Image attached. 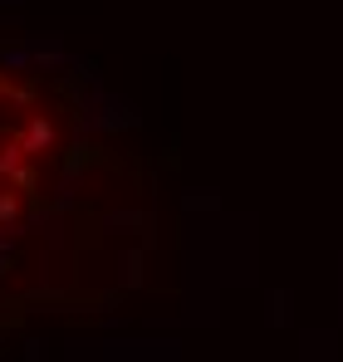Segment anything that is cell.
Returning a JSON list of instances; mask_svg holds the SVG:
<instances>
[{
  "label": "cell",
  "instance_id": "cell-1",
  "mask_svg": "<svg viewBox=\"0 0 343 362\" xmlns=\"http://www.w3.org/2000/svg\"><path fill=\"white\" fill-rule=\"evenodd\" d=\"M0 177L10 181L15 191H35V167H30V152H25L15 137L0 147Z\"/></svg>",
  "mask_w": 343,
  "mask_h": 362
},
{
  "label": "cell",
  "instance_id": "cell-2",
  "mask_svg": "<svg viewBox=\"0 0 343 362\" xmlns=\"http://www.w3.org/2000/svg\"><path fill=\"white\" fill-rule=\"evenodd\" d=\"M15 142H20V147H25L30 157H40V152H55L59 127H55L50 118H45V113H35V118H30L25 127H20V132H15Z\"/></svg>",
  "mask_w": 343,
  "mask_h": 362
},
{
  "label": "cell",
  "instance_id": "cell-3",
  "mask_svg": "<svg viewBox=\"0 0 343 362\" xmlns=\"http://www.w3.org/2000/svg\"><path fill=\"white\" fill-rule=\"evenodd\" d=\"M30 69H35V49H30L25 40L0 49V74H5V78H10V74H30Z\"/></svg>",
  "mask_w": 343,
  "mask_h": 362
},
{
  "label": "cell",
  "instance_id": "cell-4",
  "mask_svg": "<svg viewBox=\"0 0 343 362\" xmlns=\"http://www.w3.org/2000/svg\"><path fill=\"white\" fill-rule=\"evenodd\" d=\"M103 226H108V230H118V235H128V230L147 226V216H133V211H113V216H103Z\"/></svg>",
  "mask_w": 343,
  "mask_h": 362
},
{
  "label": "cell",
  "instance_id": "cell-5",
  "mask_svg": "<svg viewBox=\"0 0 343 362\" xmlns=\"http://www.w3.org/2000/svg\"><path fill=\"white\" fill-rule=\"evenodd\" d=\"M25 211H20V196L15 191H0V226H20Z\"/></svg>",
  "mask_w": 343,
  "mask_h": 362
},
{
  "label": "cell",
  "instance_id": "cell-6",
  "mask_svg": "<svg viewBox=\"0 0 343 362\" xmlns=\"http://www.w3.org/2000/svg\"><path fill=\"white\" fill-rule=\"evenodd\" d=\"M123 269H128V274H123L128 284H137V279H142V274H137V269H142V259H137V255H123Z\"/></svg>",
  "mask_w": 343,
  "mask_h": 362
},
{
  "label": "cell",
  "instance_id": "cell-7",
  "mask_svg": "<svg viewBox=\"0 0 343 362\" xmlns=\"http://www.w3.org/2000/svg\"><path fill=\"white\" fill-rule=\"evenodd\" d=\"M45 358V343H25V362H40Z\"/></svg>",
  "mask_w": 343,
  "mask_h": 362
}]
</instances>
